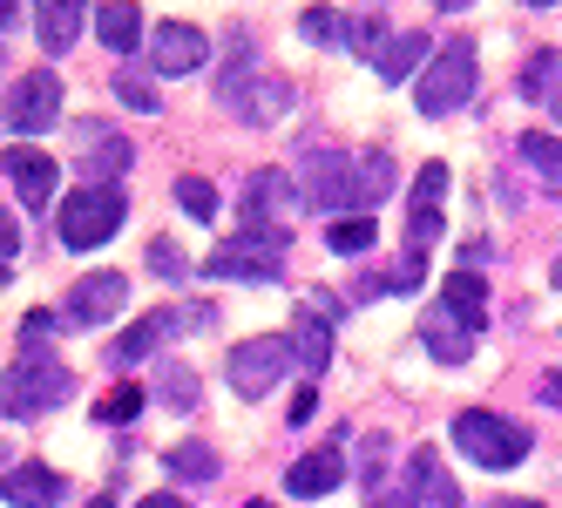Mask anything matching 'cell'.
<instances>
[{"label": "cell", "mask_w": 562, "mask_h": 508, "mask_svg": "<svg viewBox=\"0 0 562 508\" xmlns=\"http://www.w3.org/2000/svg\"><path fill=\"white\" fill-rule=\"evenodd\" d=\"M204 61H211L204 27H190V21H164V27H149V68H156V75H196Z\"/></svg>", "instance_id": "cell-11"}, {"label": "cell", "mask_w": 562, "mask_h": 508, "mask_svg": "<svg viewBox=\"0 0 562 508\" xmlns=\"http://www.w3.org/2000/svg\"><path fill=\"white\" fill-rule=\"evenodd\" d=\"M123 305H130L123 271H89V279H75V292H68V326H109V319H123Z\"/></svg>", "instance_id": "cell-10"}, {"label": "cell", "mask_w": 562, "mask_h": 508, "mask_svg": "<svg viewBox=\"0 0 562 508\" xmlns=\"http://www.w3.org/2000/svg\"><path fill=\"white\" fill-rule=\"evenodd\" d=\"M420 279H427V251H407L393 271H380V279H367V292L380 298V292H393V298H407V292H420Z\"/></svg>", "instance_id": "cell-28"}, {"label": "cell", "mask_w": 562, "mask_h": 508, "mask_svg": "<svg viewBox=\"0 0 562 508\" xmlns=\"http://www.w3.org/2000/svg\"><path fill=\"white\" fill-rule=\"evenodd\" d=\"M156 400L177 407V414H190V407H196V373H190V366H164V380H156Z\"/></svg>", "instance_id": "cell-32"}, {"label": "cell", "mask_w": 562, "mask_h": 508, "mask_svg": "<svg viewBox=\"0 0 562 508\" xmlns=\"http://www.w3.org/2000/svg\"><path fill=\"white\" fill-rule=\"evenodd\" d=\"M536 400H542V407H555V414H562V373H549V380H542V386H536Z\"/></svg>", "instance_id": "cell-42"}, {"label": "cell", "mask_w": 562, "mask_h": 508, "mask_svg": "<svg viewBox=\"0 0 562 508\" xmlns=\"http://www.w3.org/2000/svg\"><path fill=\"white\" fill-rule=\"evenodd\" d=\"M299 34H305V42H318V48H333V42L346 48V21H339L333 8H305V14H299Z\"/></svg>", "instance_id": "cell-34"}, {"label": "cell", "mask_w": 562, "mask_h": 508, "mask_svg": "<svg viewBox=\"0 0 562 508\" xmlns=\"http://www.w3.org/2000/svg\"><path fill=\"white\" fill-rule=\"evenodd\" d=\"M474 95V42L468 34H454L448 48H434V61L420 68V82H414V102H420V115H454L461 102Z\"/></svg>", "instance_id": "cell-4"}, {"label": "cell", "mask_w": 562, "mask_h": 508, "mask_svg": "<svg viewBox=\"0 0 562 508\" xmlns=\"http://www.w3.org/2000/svg\"><path fill=\"white\" fill-rule=\"evenodd\" d=\"M61 123V75L55 68H34L8 89V136H42Z\"/></svg>", "instance_id": "cell-8"}, {"label": "cell", "mask_w": 562, "mask_h": 508, "mask_svg": "<svg viewBox=\"0 0 562 508\" xmlns=\"http://www.w3.org/2000/svg\"><path fill=\"white\" fill-rule=\"evenodd\" d=\"M367 508H420V501H414V495H407V488H380V495H373V501H367Z\"/></svg>", "instance_id": "cell-41"}, {"label": "cell", "mask_w": 562, "mask_h": 508, "mask_svg": "<svg viewBox=\"0 0 562 508\" xmlns=\"http://www.w3.org/2000/svg\"><path fill=\"white\" fill-rule=\"evenodd\" d=\"M8 183H14V197L27 204V211H48L55 204V177H61V163L55 156H42V149H27V143H8Z\"/></svg>", "instance_id": "cell-13"}, {"label": "cell", "mask_w": 562, "mask_h": 508, "mask_svg": "<svg viewBox=\"0 0 562 508\" xmlns=\"http://www.w3.org/2000/svg\"><path fill=\"white\" fill-rule=\"evenodd\" d=\"M339 482H346V448L339 441L312 448L285 467V495H299V501H326V495H339Z\"/></svg>", "instance_id": "cell-14"}, {"label": "cell", "mask_w": 562, "mask_h": 508, "mask_svg": "<svg viewBox=\"0 0 562 508\" xmlns=\"http://www.w3.org/2000/svg\"><path fill=\"white\" fill-rule=\"evenodd\" d=\"M95 34H102L109 55L130 61L143 48V8H136V0H109V8H95Z\"/></svg>", "instance_id": "cell-20"}, {"label": "cell", "mask_w": 562, "mask_h": 508, "mask_svg": "<svg viewBox=\"0 0 562 508\" xmlns=\"http://www.w3.org/2000/svg\"><path fill=\"white\" fill-rule=\"evenodd\" d=\"M55 346V312H27L21 319V353H48Z\"/></svg>", "instance_id": "cell-39"}, {"label": "cell", "mask_w": 562, "mask_h": 508, "mask_svg": "<svg viewBox=\"0 0 562 508\" xmlns=\"http://www.w3.org/2000/svg\"><path fill=\"white\" fill-rule=\"evenodd\" d=\"M521 95L529 102H555V55H529V68H521Z\"/></svg>", "instance_id": "cell-35"}, {"label": "cell", "mask_w": 562, "mask_h": 508, "mask_svg": "<svg viewBox=\"0 0 562 508\" xmlns=\"http://www.w3.org/2000/svg\"><path fill=\"white\" fill-rule=\"evenodd\" d=\"M34 34H42L48 55H68L75 34H82V0H34Z\"/></svg>", "instance_id": "cell-22"}, {"label": "cell", "mask_w": 562, "mask_h": 508, "mask_svg": "<svg viewBox=\"0 0 562 508\" xmlns=\"http://www.w3.org/2000/svg\"><path fill=\"white\" fill-rule=\"evenodd\" d=\"M440 305H448L468 332H488V279H474V271H448V292H440Z\"/></svg>", "instance_id": "cell-23"}, {"label": "cell", "mask_w": 562, "mask_h": 508, "mask_svg": "<svg viewBox=\"0 0 562 508\" xmlns=\"http://www.w3.org/2000/svg\"><path fill=\"white\" fill-rule=\"evenodd\" d=\"M434 8H468V0H434Z\"/></svg>", "instance_id": "cell-46"}, {"label": "cell", "mask_w": 562, "mask_h": 508, "mask_svg": "<svg viewBox=\"0 0 562 508\" xmlns=\"http://www.w3.org/2000/svg\"><path fill=\"white\" fill-rule=\"evenodd\" d=\"M285 360H299V353H292V332H251V339L231 346L224 373H231V386H237L245 400H265L271 386H278V373H285Z\"/></svg>", "instance_id": "cell-6"}, {"label": "cell", "mask_w": 562, "mask_h": 508, "mask_svg": "<svg viewBox=\"0 0 562 508\" xmlns=\"http://www.w3.org/2000/svg\"><path fill=\"white\" fill-rule=\"evenodd\" d=\"M292 102H299V89L285 82V75H265V82H245L237 95H224V109L231 115H245V123H278V115H292Z\"/></svg>", "instance_id": "cell-17"}, {"label": "cell", "mask_w": 562, "mask_h": 508, "mask_svg": "<svg viewBox=\"0 0 562 508\" xmlns=\"http://www.w3.org/2000/svg\"><path fill=\"white\" fill-rule=\"evenodd\" d=\"M292 353H299V366L318 380L333 366V298L326 292H312L305 305H299V319H292Z\"/></svg>", "instance_id": "cell-12"}, {"label": "cell", "mask_w": 562, "mask_h": 508, "mask_svg": "<svg viewBox=\"0 0 562 508\" xmlns=\"http://www.w3.org/2000/svg\"><path fill=\"white\" fill-rule=\"evenodd\" d=\"M211 319H217L211 305H183V312H177V305H164V312H143V319L109 346V360H115V366H136V360H149V353H156V346H164L177 326H211Z\"/></svg>", "instance_id": "cell-9"}, {"label": "cell", "mask_w": 562, "mask_h": 508, "mask_svg": "<svg viewBox=\"0 0 562 508\" xmlns=\"http://www.w3.org/2000/svg\"><path fill=\"white\" fill-rule=\"evenodd\" d=\"M555 271H562V258H555Z\"/></svg>", "instance_id": "cell-50"}, {"label": "cell", "mask_w": 562, "mask_h": 508, "mask_svg": "<svg viewBox=\"0 0 562 508\" xmlns=\"http://www.w3.org/2000/svg\"><path fill=\"white\" fill-rule=\"evenodd\" d=\"M177 204H183L196 224H211V217H217V183H211V177H177Z\"/></svg>", "instance_id": "cell-31"}, {"label": "cell", "mask_w": 562, "mask_h": 508, "mask_svg": "<svg viewBox=\"0 0 562 508\" xmlns=\"http://www.w3.org/2000/svg\"><path fill=\"white\" fill-rule=\"evenodd\" d=\"M549 115H555V123H562V89H555V102H549Z\"/></svg>", "instance_id": "cell-45"}, {"label": "cell", "mask_w": 562, "mask_h": 508, "mask_svg": "<svg viewBox=\"0 0 562 508\" xmlns=\"http://www.w3.org/2000/svg\"><path fill=\"white\" fill-rule=\"evenodd\" d=\"M0 495H8L14 508H55V501L68 495V482L55 475V467H42V461H21V467H8Z\"/></svg>", "instance_id": "cell-19"}, {"label": "cell", "mask_w": 562, "mask_h": 508, "mask_svg": "<svg viewBox=\"0 0 562 508\" xmlns=\"http://www.w3.org/2000/svg\"><path fill=\"white\" fill-rule=\"evenodd\" d=\"M420 61H434V34L427 27H407V34H393V42H386V55L373 68H380V82H414Z\"/></svg>", "instance_id": "cell-21"}, {"label": "cell", "mask_w": 562, "mask_h": 508, "mask_svg": "<svg viewBox=\"0 0 562 508\" xmlns=\"http://www.w3.org/2000/svg\"><path fill=\"white\" fill-rule=\"evenodd\" d=\"M136 414H143V386H115V394L95 407V420H109V427L115 420H136Z\"/></svg>", "instance_id": "cell-38"}, {"label": "cell", "mask_w": 562, "mask_h": 508, "mask_svg": "<svg viewBox=\"0 0 562 508\" xmlns=\"http://www.w3.org/2000/svg\"><path fill=\"white\" fill-rule=\"evenodd\" d=\"M149 271H156V279H170V285L190 279V258L177 251V238H149Z\"/></svg>", "instance_id": "cell-36"}, {"label": "cell", "mask_w": 562, "mask_h": 508, "mask_svg": "<svg viewBox=\"0 0 562 508\" xmlns=\"http://www.w3.org/2000/svg\"><path fill=\"white\" fill-rule=\"evenodd\" d=\"M14 251H21V224L0 217V264H8V279H14Z\"/></svg>", "instance_id": "cell-40"}, {"label": "cell", "mask_w": 562, "mask_h": 508, "mask_svg": "<svg viewBox=\"0 0 562 508\" xmlns=\"http://www.w3.org/2000/svg\"><path fill=\"white\" fill-rule=\"evenodd\" d=\"M123 217H130V204H123L115 183H82V190H68V204L55 217V238L68 251H95V245H109L115 230H123Z\"/></svg>", "instance_id": "cell-3"}, {"label": "cell", "mask_w": 562, "mask_h": 508, "mask_svg": "<svg viewBox=\"0 0 562 508\" xmlns=\"http://www.w3.org/2000/svg\"><path fill=\"white\" fill-rule=\"evenodd\" d=\"M285 251H292V224H237L231 238L211 251L204 279H245V285H271L285 271Z\"/></svg>", "instance_id": "cell-1"}, {"label": "cell", "mask_w": 562, "mask_h": 508, "mask_svg": "<svg viewBox=\"0 0 562 508\" xmlns=\"http://www.w3.org/2000/svg\"><path fill=\"white\" fill-rule=\"evenodd\" d=\"M299 177V197L312 204V211H333V217H346L352 211V177H359V156H333V149H305V163L292 170Z\"/></svg>", "instance_id": "cell-7"}, {"label": "cell", "mask_w": 562, "mask_h": 508, "mask_svg": "<svg viewBox=\"0 0 562 508\" xmlns=\"http://www.w3.org/2000/svg\"><path fill=\"white\" fill-rule=\"evenodd\" d=\"M245 508H278V501H245Z\"/></svg>", "instance_id": "cell-49"}, {"label": "cell", "mask_w": 562, "mask_h": 508, "mask_svg": "<svg viewBox=\"0 0 562 508\" xmlns=\"http://www.w3.org/2000/svg\"><path fill=\"white\" fill-rule=\"evenodd\" d=\"M89 508H115V501H109V495H95V501H89Z\"/></svg>", "instance_id": "cell-48"}, {"label": "cell", "mask_w": 562, "mask_h": 508, "mask_svg": "<svg viewBox=\"0 0 562 508\" xmlns=\"http://www.w3.org/2000/svg\"><path fill=\"white\" fill-rule=\"evenodd\" d=\"M420 332H427V353H434L440 366H461V360L474 353V332H468V326L454 319V312H448V305H434Z\"/></svg>", "instance_id": "cell-24"}, {"label": "cell", "mask_w": 562, "mask_h": 508, "mask_svg": "<svg viewBox=\"0 0 562 508\" xmlns=\"http://www.w3.org/2000/svg\"><path fill=\"white\" fill-rule=\"evenodd\" d=\"M292 204H305V197H292V170H258V177L245 183V197H237L245 224H285Z\"/></svg>", "instance_id": "cell-18"}, {"label": "cell", "mask_w": 562, "mask_h": 508, "mask_svg": "<svg viewBox=\"0 0 562 508\" xmlns=\"http://www.w3.org/2000/svg\"><path fill=\"white\" fill-rule=\"evenodd\" d=\"M386 190H393V156L367 149V156H359V177H352V211H373Z\"/></svg>", "instance_id": "cell-26"}, {"label": "cell", "mask_w": 562, "mask_h": 508, "mask_svg": "<svg viewBox=\"0 0 562 508\" xmlns=\"http://www.w3.org/2000/svg\"><path fill=\"white\" fill-rule=\"evenodd\" d=\"M440 197H448V163H420L407 204V251H427L440 238Z\"/></svg>", "instance_id": "cell-15"}, {"label": "cell", "mask_w": 562, "mask_h": 508, "mask_svg": "<svg viewBox=\"0 0 562 508\" xmlns=\"http://www.w3.org/2000/svg\"><path fill=\"white\" fill-rule=\"evenodd\" d=\"M488 508H542V501H488Z\"/></svg>", "instance_id": "cell-44"}, {"label": "cell", "mask_w": 562, "mask_h": 508, "mask_svg": "<svg viewBox=\"0 0 562 508\" xmlns=\"http://www.w3.org/2000/svg\"><path fill=\"white\" fill-rule=\"evenodd\" d=\"M164 461H170L177 482H217V475H224V454H217L211 441H177Z\"/></svg>", "instance_id": "cell-25"}, {"label": "cell", "mask_w": 562, "mask_h": 508, "mask_svg": "<svg viewBox=\"0 0 562 508\" xmlns=\"http://www.w3.org/2000/svg\"><path fill=\"white\" fill-rule=\"evenodd\" d=\"M521 156H529V163H536L542 177H555V183H562V136H549V129H529V136H521Z\"/></svg>", "instance_id": "cell-33"}, {"label": "cell", "mask_w": 562, "mask_h": 508, "mask_svg": "<svg viewBox=\"0 0 562 508\" xmlns=\"http://www.w3.org/2000/svg\"><path fill=\"white\" fill-rule=\"evenodd\" d=\"M373 238H380V224H373L367 211H346V217H333V224H326V245H333L339 258H359V251H373Z\"/></svg>", "instance_id": "cell-27"}, {"label": "cell", "mask_w": 562, "mask_h": 508, "mask_svg": "<svg viewBox=\"0 0 562 508\" xmlns=\"http://www.w3.org/2000/svg\"><path fill=\"white\" fill-rule=\"evenodd\" d=\"M521 8H555V0H521Z\"/></svg>", "instance_id": "cell-47"}, {"label": "cell", "mask_w": 562, "mask_h": 508, "mask_svg": "<svg viewBox=\"0 0 562 508\" xmlns=\"http://www.w3.org/2000/svg\"><path fill=\"white\" fill-rule=\"evenodd\" d=\"M136 508H190V501H183V495H143Z\"/></svg>", "instance_id": "cell-43"}, {"label": "cell", "mask_w": 562, "mask_h": 508, "mask_svg": "<svg viewBox=\"0 0 562 508\" xmlns=\"http://www.w3.org/2000/svg\"><path fill=\"white\" fill-rule=\"evenodd\" d=\"M130 156H136V149H130L123 136H109V143H95V156H89V170H95V177L109 183L115 170H130Z\"/></svg>", "instance_id": "cell-37"}, {"label": "cell", "mask_w": 562, "mask_h": 508, "mask_svg": "<svg viewBox=\"0 0 562 508\" xmlns=\"http://www.w3.org/2000/svg\"><path fill=\"white\" fill-rule=\"evenodd\" d=\"M400 488H407L420 508H461V488H454V475L440 467V448H427V441L407 454V482H400Z\"/></svg>", "instance_id": "cell-16"}, {"label": "cell", "mask_w": 562, "mask_h": 508, "mask_svg": "<svg viewBox=\"0 0 562 508\" xmlns=\"http://www.w3.org/2000/svg\"><path fill=\"white\" fill-rule=\"evenodd\" d=\"M68 366L55 360V353H21L14 366H8V420H42L48 407H61L68 400Z\"/></svg>", "instance_id": "cell-5"}, {"label": "cell", "mask_w": 562, "mask_h": 508, "mask_svg": "<svg viewBox=\"0 0 562 508\" xmlns=\"http://www.w3.org/2000/svg\"><path fill=\"white\" fill-rule=\"evenodd\" d=\"M454 448H461L474 467L502 475V467H521V461H529V427H515V420L495 414V407H468V414H454Z\"/></svg>", "instance_id": "cell-2"}, {"label": "cell", "mask_w": 562, "mask_h": 508, "mask_svg": "<svg viewBox=\"0 0 562 508\" xmlns=\"http://www.w3.org/2000/svg\"><path fill=\"white\" fill-rule=\"evenodd\" d=\"M115 95H123L136 115H156V109H164V95H156V75H143V68H115Z\"/></svg>", "instance_id": "cell-30"}, {"label": "cell", "mask_w": 562, "mask_h": 508, "mask_svg": "<svg viewBox=\"0 0 562 508\" xmlns=\"http://www.w3.org/2000/svg\"><path fill=\"white\" fill-rule=\"evenodd\" d=\"M346 48H352L359 61H380V55H386V21H380V14H352V21H346Z\"/></svg>", "instance_id": "cell-29"}]
</instances>
